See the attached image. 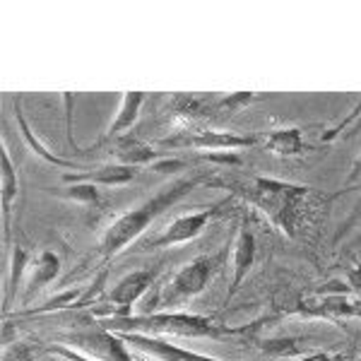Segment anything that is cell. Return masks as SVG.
<instances>
[{
  "instance_id": "obj_23",
  "label": "cell",
  "mask_w": 361,
  "mask_h": 361,
  "mask_svg": "<svg viewBox=\"0 0 361 361\" xmlns=\"http://www.w3.org/2000/svg\"><path fill=\"white\" fill-rule=\"evenodd\" d=\"M197 157L205 161H212V164H219V166H243L241 154H236V152H200Z\"/></svg>"
},
{
  "instance_id": "obj_27",
  "label": "cell",
  "mask_w": 361,
  "mask_h": 361,
  "mask_svg": "<svg viewBox=\"0 0 361 361\" xmlns=\"http://www.w3.org/2000/svg\"><path fill=\"white\" fill-rule=\"evenodd\" d=\"M294 361H345V357H335V354H308V357H299Z\"/></svg>"
},
{
  "instance_id": "obj_20",
  "label": "cell",
  "mask_w": 361,
  "mask_h": 361,
  "mask_svg": "<svg viewBox=\"0 0 361 361\" xmlns=\"http://www.w3.org/2000/svg\"><path fill=\"white\" fill-rule=\"evenodd\" d=\"M27 265H29L27 250L22 246H15L13 248V260H10V279H8V284H5V311H8L10 301H13V294L17 292V287H20V277H22V272H25Z\"/></svg>"
},
{
  "instance_id": "obj_6",
  "label": "cell",
  "mask_w": 361,
  "mask_h": 361,
  "mask_svg": "<svg viewBox=\"0 0 361 361\" xmlns=\"http://www.w3.org/2000/svg\"><path fill=\"white\" fill-rule=\"evenodd\" d=\"M263 140L260 135H236V133H217V130H190L178 133L176 137L161 140L164 147L180 149H207V152H236L243 147H255Z\"/></svg>"
},
{
  "instance_id": "obj_9",
  "label": "cell",
  "mask_w": 361,
  "mask_h": 361,
  "mask_svg": "<svg viewBox=\"0 0 361 361\" xmlns=\"http://www.w3.org/2000/svg\"><path fill=\"white\" fill-rule=\"evenodd\" d=\"M121 340L126 345L135 347L137 352L147 354L157 361H219L212 357H205V354H197V352H188L183 347H176L171 342L161 340V337L154 335H142V333H118Z\"/></svg>"
},
{
  "instance_id": "obj_28",
  "label": "cell",
  "mask_w": 361,
  "mask_h": 361,
  "mask_svg": "<svg viewBox=\"0 0 361 361\" xmlns=\"http://www.w3.org/2000/svg\"><path fill=\"white\" fill-rule=\"evenodd\" d=\"M361 176V157L357 161H354V166H352V173H349V178L347 180H354V178H359Z\"/></svg>"
},
{
  "instance_id": "obj_7",
  "label": "cell",
  "mask_w": 361,
  "mask_h": 361,
  "mask_svg": "<svg viewBox=\"0 0 361 361\" xmlns=\"http://www.w3.org/2000/svg\"><path fill=\"white\" fill-rule=\"evenodd\" d=\"M226 202H214L205 209H197V212H190V214H183V217L173 219L171 224L166 226L164 234H159L157 238L147 243L145 248H166V246H176V243H185V241H193L207 229V224L212 222L214 217L224 212Z\"/></svg>"
},
{
  "instance_id": "obj_26",
  "label": "cell",
  "mask_w": 361,
  "mask_h": 361,
  "mask_svg": "<svg viewBox=\"0 0 361 361\" xmlns=\"http://www.w3.org/2000/svg\"><path fill=\"white\" fill-rule=\"evenodd\" d=\"M63 104H66V130H68V140L73 142V149H80L78 145H75V137H73V102L75 97L73 94H63Z\"/></svg>"
},
{
  "instance_id": "obj_24",
  "label": "cell",
  "mask_w": 361,
  "mask_h": 361,
  "mask_svg": "<svg viewBox=\"0 0 361 361\" xmlns=\"http://www.w3.org/2000/svg\"><path fill=\"white\" fill-rule=\"evenodd\" d=\"M345 279H347V289H349V292H354L357 296H361V263H357L354 267H349Z\"/></svg>"
},
{
  "instance_id": "obj_25",
  "label": "cell",
  "mask_w": 361,
  "mask_h": 361,
  "mask_svg": "<svg viewBox=\"0 0 361 361\" xmlns=\"http://www.w3.org/2000/svg\"><path fill=\"white\" fill-rule=\"evenodd\" d=\"M180 169H185V161H180V159H159L152 164V171H159V173H178Z\"/></svg>"
},
{
  "instance_id": "obj_4",
  "label": "cell",
  "mask_w": 361,
  "mask_h": 361,
  "mask_svg": "<svg viewBox=\"0 0 361 361\" xmlns=\"http://www.w3.org/2000/svg\"><path fill=\"white\" fill-rule=\"evenodd\" d=\"M224 255V250H219L214 255H200V258H193L190 263H185L176 275L169 279L166 289L159 292V304L173 308L202 294L207 289L209 279L217 275V270L222 267Z\"/></svg>"
},
{
  "instance_id": "obj_16",
  "label": "cell",
  "mask_w": 361,
  "mask_h": 361,
  "mask_svg": "<svg viewBox=\"0 0 361 361\" xmlns=\"http://www.w3.org/2000/svg\"><path fill=\"white\" fill-rule=\"evenodd\" d=\"M294 313L304 316H320V318H342V316H361V308L342 296H323V299H308L301 301L294 308Z\"/></svg>"
},
{
  "instance_id": "obj_15",
  "label": "cell",
  "mask_w": 361,
  "mask_h": 361,
  "mask_svg": "<svg viewBox=\"0 0 361 361\" xmlns=\"http://www.w3.org/2000/svg\"><path fill=\"white\" fill-rule=\"evenodd\" d=\"M260 140H263L260 145H263L267 152L277 157H299L306 149H311L304 142L301 128H279V130H270L265 135H260Z\"/></svg>"
},
{
  "instance_id": "obj_21",
  "label": "cell",
  "mask_w": 361,
  "mask_h": 361,
  "mask_svg": "<svg viewBox=\"0 0 361 361\" xmlns=\"http://www.w3.org/2000/svg\"><path fill=\"white\" fill-rule=\"evenodd\" d=\"M255 99H258V97H255L253 92H236V94H229V97L219 99V102H214V104H212V111L236 114V111H241L243 106H248V104H253Z\"/></svg>"
},
{
  "instance_id": "obj_8",
  "label": "cell",
  "mask_w": 361,
  "mask_h": 361,
  "mask_svg": "<svg viewBox=\"0 0 361 361\" xmlns=\"http://www.w3.org/2000/svg\"><path fill=\"white\" fill-rule=\"evenodd\" d=\"M154 272L152 270H135L126 275L118 284L104 296V313L109 318H126L130 316L133 304L152 287Z\"/></svg>"
},
{
  "instance_id": "obj_14",
  "label": "cell",
  "mask_w": 361,
  "mask_h": 361,
  "mask_svg": "<svg viewBox=\"0 0 361 361\" xmlns=\"http://www.w3.org/2000/svg\"><path fill=\"white\" fill-rule=\"evenodd\" d=\"M142 104H145L142 92H126V94L121 97V106H118V111H116V118L109 123L106 133H104L102 140L97 142V147L104 142H111V140H118V135L123 130H130V126L137 121V114Z\"/></svg>"
},
{
  "instance_id": "obj_3",
  "label": "cell",
  "mask_w": 361,
  "mask_h": 361,
  "mask_svg": "<svg viewBox=\"0 0 361 361\" xmlns=\"http://www.w3.org/2000/svg\"><path fill=\"white\" fill-rule=\"evenodd\" d=\"M202 178H178L164 185L161 190H157L152 197L142 202V205L128 209V212L118 214L111 224L106 226L102 241H99V250H102L104 258H114L116 253H121L128 243L135 241V238L147 229L149 224L159 217L161 212H166L171 205H176L180 197H185L190 190L200 183Z\"/></svg>"
},
{
  "instance_id": "obj_5",
  "label": "cell",
  "mask_w": 361,
  "mask_h": 361,
  "mask_svg": "<svg viewBox=\"0 0 361 361\" xmlns=\"http://www.w3.org/2000/svg\"><path fill=\"white\" fill-rule=\"evenodd\" d=\"M63 340L90 361H133L126 349V342L121 340V335L118 333L114 335L104 325L80 330V333H70Z\"/></svg>"
},
{
  "instance_id": "obj_29",
  "label": "cell",
  "mask_w": 361,
  "mask_h": 361,
  "mask_svg": "<svg viewBox=\"0 0 361 361\" xmlns=\"http://www.w3.org/2000/svg\"><path fill=\"white\" fill-rule=\"evenodd\" d=\"M357 306H359V308H361V301H357Z\"/></svg>"
},
{
  "instance_id": "obj_1",
  "label": "cell",
  "mask_w": 361,
  "mask_h": 361,
  "mask_svg": "<svg viewBox=\"0 0 361 361\" xmlns=\"http://www.w3.org/2000/svg\"><path fill=\"white\" fill-rule=\"evenodd\" d=\"M212 183L229 188L236 197L253 205L265 214L279 234L287 238L296 236V226L304 219L306 200L313 195L311 185L287 183L267 176H243V178H214Z\"/></svg>"
},
{
  "instance_id": "obj_22",
  "label": "cell",
  "mask_w": 361,
  "mask_h": 361,
  "mask_svg": "<svg viewBox=\"0 0 361 361\" xmlns=\"http://www.w3.org/2000/svg\"><path fill=\"white\" fill-rule=\"evenodd\" d=\"M258 347L270 357H301V349L296 345V340H260Z\"/></svg>"
},
{
  "instance_id": "obj_12",
  "label": "cell",
  "mask_w": 361,
  "mask_h": 361,
  "mask_svg": "<svg viewBox=\"0 0 361 361\" xmlns=\"http://www.w3.org/2000/svg\"><path fill=\"white\" fill-rule=\"evenodd\" d=\"M29 265L32 267H29V275H27V282H25L22 304H29V299H32V296L37 294L44 284L54 282V279L58 277V272H61V260H58V255L51 253V250H42V253H39Z\"/></svg>"
},
{
  "instance_id": "obj_17",
  "label": "cell",
  "mask_w": 361,
  "mask_h": 361,
  "mask_svg": "<svg viewBox=\"0 0 361 361\" xmlns=\"http://www.w3.org/2000/svg\"><path fill=\"white\" fill-rule=\"evenodd\" d=\"M118 164H126V166H140V164H149V161H159L161 159V152L149 145L140 142V140H133V137H118L114 140V145L109 147Z\"/></svg>"
},
{
  "instance_id": "obj_18",
  "label": "cell",
  "mask_w": 361,
  "mask_h": 361,
  "mask_svg": "<svg viewBox=\"0 0 361 361\" xmlns=\"http://www.w3.org/2000/svg\"><path fill=\"white\" fill-rule=\"evenodd\" d=\"M15 118H17V126H20V133H22V137H25L27 147L32 149L34 154H39L44 161H49V164L68 166V169H78V164H75L73 159H63V157L54 154V152H51V149L42 142V140L34 135L32 128H29V123H27V118H25V114H22V97H17V99H15Z\"/></svg>"
},
{
  "instance_id": "obj_2",
  "label": "cell",
  "mask_w": 361,
  "mask_h": 361,
  "mask_svg": "<svg viewBox=\"0 0 361 361\" xmlns=\"http://www.w3.org/2000/svg\"><path fill=\"white\" fill-rule=\"evenodd\" d=\"M99 325L114 330V333H142L154 337H253L258 330V323L248 325H231L217 323L214 318L197 316V313H178V311H161V313H147V316H126V318H104Z\"/></svg>"
},
{
  "instance_id": "obj_10",
  "label": "cell",
  "mask_w": 361,
  "mask_h": 361,
  "mask_svg": "<svg viewBox=\"0 0 361 361\" xmlns=\"http://www.w3.org/2000/svg\"><path fill=\"white\" fill-rule=\"evenodd\" d=\"M253 263H255V236H253V231L246 226V222H243L241 229H238L236 243H234V277H231L229 292H226V296H224L226 304H229V301L238 294L241 282L246 279Z\"/></svg>"
},
{
  "instance_id": "obj_19",
  "label": "cell",
  "mask_w": 361,
  "mask_h": 361,
  "mask_svg": "<svg viewBox=\"0 0 361 361\" xmlns=\"http://www.w3.org/2000/svg\"><path fill=\"white\" fill-rule=\"evenodd\" d=\"M56 195L66 197V200L80 202V205L87 207H97L102 202V195H99V188L94 183H87V180H80V183H68V188L56 190Z\"/></svg>"
},
{
  "instance_id": "obj_13",
  "label": "cell",
  "mask_w": 361,
  "mask_h": 361,
  "mask_svg": "<svg viewBox=\"0 0 361 361\" xmlns=\"http://www.w3.org/2000/svg\"><path fill=\"white\" fill-rule=\"evenodd\" d=\"M135 173H137L135 166L104 164V166L90 169V171L66 173L63 180H66V183H80V180H87V183H94V185H123V183H130V180L135 178Z\"/></svg>"
},
{
  "instance_id": "obj_11",
  "label": "cell",
  "mask_w": 361,
  "mask_h": 361,
  "mask_svg": "<svg viewBox=\"0 0 361 361\" xmlns=\"http://www.w3.org/2000/svg\"><path fill=\"white\" fill-rule=\"evenodd\" d=\"M0 207H3V248H10V212H13V200L17 195V171L10 159L8 149H0Z\"/></svg>"
}]
</instances>
